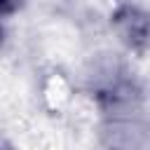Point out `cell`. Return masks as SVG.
Instances as JSON below:
<instances>
[{
    "instance_id": "1",
    "label": "cell",
    "mask_w": 150,
    "mask_h": 150,
    "mask_svg": "<svg viewBox=\"0 0 150 150\" xmlns=\"http://www.w3.org/2000/svg\"><path fill=\"white\" fill-rule=\"evenodd\" d=\"M115 21L129 45H141L150 33V16L138 7H122L115 14Z\"/></svg>"
}]
</instances>
